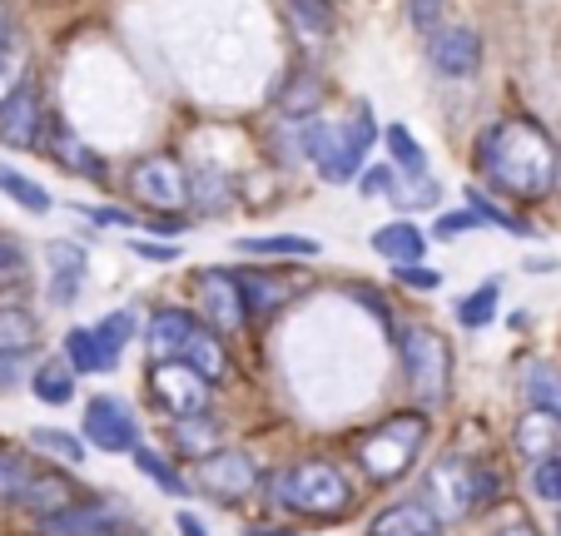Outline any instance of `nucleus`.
Returning <instances> with one entry per match:
<instances>
[{
  "label": "nucleus",
  "mask_w": 561,
  "mask_h": 536,
  "mask_svg": "<svg viewBox=\"0 0 561 536\" xmlns=\"http://www.w3.org/2000/svg\"><path fill=\"white\" fill-rule=\"evenodd\" d=\"M239 253H259V259H318L323 243L304 239V233H264V239H239Z\"/></svg>",
  "instance_id": "26"
},
{
  "label": "nucleus",
  "mask_w": 561,
  "mask_h": 536,
  "mask_svg": "<svg viewBox=\"0 0 561 536\" xmlns=\"http://www.w3.org/2000/svg\"><path fill=\"white\" fill-rule=\"evenodd\" d=\"M244 536H298V532H288V526H249Z\"/></svg>",
  "instance_id": "54"
},
{
  "label": "nucleus",
  "mask_w": 561,
  "mask_h": 536,
  "mask_svg": "<svg viewBox=\"0 0 561 536\" xmlns=\"http://www.w3.org/2000/svg\"><path fill=\"white\" fill-rule=\"evenodd\" d=\"M45 263H50V304L70 308L75 298H80V284H85V249L70 239H55L50 249H45Z\"/></svg>",
  "instance_id": "16"
},
{
  "label": "nucleus",
  "mask_w": 561,
  "mask_h": 536,
  "mask_svg": "<svg viewBox=\"0 0 561 536\" xmlns=\"http://www.w3.org/2000/svg\"><path fill=\"white\" fill-rule=\"evenodd\" d=\"M398 363H403V383L423 408H437L447 398V373H453V353L433 328H403L398 333Z\"/></svg>",
  "instance_id": "5"
},
{
  "label": "nucleus",
  "mask_w": 561,
  "mask_h": 536,
  "mask_svg": "<svg viewBox=\"0 0 561 536\" xmlns=\"http://www.w3.org/2000/svg\"><path fill=\"white\" fill-rule=\"evenodd\" d=\"M382 139H388V155H392V169H398V174H427V149L417 145L408 125H388Z\"/></svg>",
  "instance_id": "35"
},
{
  "label": "nucleus",
  "mask_w": 561,
  "mask_h": 536,
  "mask_svg": "<svg viewBox=\"0 0 561 536\" xmlns=\"http://www.w3.org/2000/svg\"><path fill=\"white\" fill-rule=\"evenodd\" d=\"M522 398H527L531 412H541V418L561 422V368L557 363H527V373H522Z\"/></svg>",
  "instance_id": "20"
},
{
  "label": "nucleus",
  "mask_w": 561,
  "mask_h": 536,
  "mask_svg": "<svg viewBox=\"0 0 561 536\" xmlns=\"http://www.w3.org/2000/svg\"><path fill=\"white\" fill-rule=\"evenodd\" d=\"M25 363H31V357L0 353V392H11V388H21V378H25Z\"/></svg>",
  "instance_id": "48"
},
{
  "label": "nucleus",
  "mask_w": 561,
  "mask_h": 536,
  "mask_svg": "<svg viewBox=\"0 0 561 536\" xmlns=\"http://www.w3.org/2000/svg\"><path fill=\"white\" fill-rule=\"evenodd\" d=\"M135 467H139V472H145L149 482H154L164 497H190V482H184V477L174 472V463H170V457L149 453V447H135Z\"/></svg>",
  "instance_id": "40"
},
{
  "label": "nucleus",
  "mask_w": 561,
  "mask_h": 536,
  "mask_svg": "<svg viewBox=\"0 0 561 536\" xmlns=\"http://www.w3.org/2000/svg\"><path fill=\"white\" fill-rule=\"evenodd\" d=\"M531 492L541 502L557 506L561 502V457H547V463H531Z\"/></svg>",
  "instance_id": "42"
},
{
  "label": "nucleus",
  "mask_w": 561,
  "mask_h": 536,
  "mask_svg": "<svg viewBox=\"0 0 561 536\" xmlns=\"http://www.w3.org/2000/svg\"><path fill=\"white\" fill-rule=\"evenodd\" d=\"M368 536H443V522L427 502H392L373 516Z\"/></svg>",
  "instance_id": "17"
},
{
  "label": "nucleus",
  "mask_w": 561,
  "mask_h": 536,
  "mask_svg": "<svg viewBox=\"0 0 561 536\" xmlns=\"http://www.w3.org/2000/svg\"><path fill=\"white\" fill-rule=\"evenodd\" d=\"M129 184H135V194L149 204V209H184V204H190V174H184L170 155L139 159Z\"/></svg>",
  "instance_id": "12"
},
{
  "label": "nucleus",
  "mask_w": 561,
  "mask_h": 536,
  "mask_svg": "<svg viewBox=\"0 0 561 536\" xmlns=\"http://www.w3.org/2000/svg\"><path fill=\"white\" fill-rule=\"evenodd\" d=\"M174 526H180V536H209V526H204L194 512H180L174 516Z\"/></svg>",
  "instance_id": "51"
},
{
  "label": "nucleus",
  "mask_w": 561,
  "mask_h": 536,
  "mask_svg": "<svg viewBox=\"0 0 561 536\" xmlns=\"http://www.w3.org/2000/svg\"><path fill=\"white\" fill-rule=\"evenodd\" d=\"M388 199L398 204V209H433V204L443 199V184H437L433 174H398Z\"/></svg>",
  "instance_id": "33"
},
{
  "label": "nucleus",
  "mask_w": 561,
  "mask_h": 536,
  "mask_svg": "<svg viewBox=\"0 0 561 536\" xmlns=\"http://www.w3.org/2000/svg\"><path fill=\"white\" fill-rule=\"evenodd\" d=\"M129 253H139L145 263H174L180 259V243H170V239H129Z\"/></svg>",
  "instance_id": "45"
},
{
  "label": "nucleus",
  "mask_w": 561,
  "mask_h": 536,
  "mask_svg": "<svg viewBox=\"0 0 561 536\" xmlns=\"http://www.w3.org/2000/svg\"><path fill=\"white\" fill-rule=\"evenodd\" d=\"M194 294H199L204 318H209V328H214L219 338L244 333L249 308H244V288H239V274H229V269H204V274H194Z\"/></svg>",
  "instance_id": "10"
},
{
  "label": "nucleus",
  "mask_w": 561,
  "mask_h": 536,
  "mask_svg": "<svg viewBox=\"0 0 561 536\" xmlns=\"http://www.w3.org/2000/svg\"><path fill=\"white\" fill-rule=\"evenodd\" d=\"M398 284H403V288H427V294H437V288H443V274H437V269H423V263H408V269H398Z\"/></svg>",
  "instance_id": "46"
},
{
  "label": "nucleus",
  "mask_w": 561,
  "mask_h": 536,
  "mask_svg": "<svg viewBox=\"0 0 561 536\" xmlns=\"http://www.w3.org/2000/svg\"><path fill=\"white\" fill-rule=\"evenodd\" d=\"M95 333H100V343H105V353L119 363V353H125V347L135 343V333H139L135 308H115V313H105V318L95 323Z\"/></svg>",
  "instance_id": "41"
},
{
  "label": "nucleus",
  "mask_w": 561,
  "mask_h": 536,
  "mask_svg": "<svg viewBox=\"0 0 561 536\" xmlns=\"http://www.w3.org/2000/svg\"><path fill=\"white\" fill-rule=\"evenodd\" d=\"M467 209H472V214H477V219H482V229L522 233V239H531V233H537V229H531V224H527V219H517V214L497 209V204H492V199H488V194L477 190V184H472V190H467Z\"/></svg>",
  "instance_id": "39"
},
{
  "label": "nucleus",
  "mask_w": 561,
  "mask_h": 536,
  "mask_svg": "<svg viewBox=\"0 0 561 536\" xmlns=\"http://www.w3.org/2000/svg\"><path fill=\"white\" fill-rule=\"evenodd\" d=\"M65 363H70L80 378H85V373H110L115 368V357L105 353V343H100L95 328H70V333H65Z\"/></svg>",
  "instance_id": "24"
},
{
  "label": "nucleus",
  "mask_w": 561,
  "mask_h": 536,
  "mask_svg": "<svg viewBox=\"0 0 561 536\" xmlns=\"http://www.w3.org/2000/svg\"><path fill=\"white\" fill-rule=\"evenodd\" d=\"M149 229H154V233H180V229H184V219H180V214H164V219L154 214V219H149Z\"/></svg>",
  "instance_id": "53"
},
{
  "label": "nucleus",
  "mask_w": 561,
  "mask_h": 536,
  "mask_svg": "<svg viewBox=\"0 0 561 536\" xmlns=\"http://www.w3.org/2000/svg\"><path fill=\"white\" fill-rule=\"evenodd\" d=\"M0 41H11V21H5V5H0Z\"/></svg>",
  "instance_id": "55"
},
{
  "label": "nucleus",
  "mask_w": 561,
  "mask_h": 536,
  "mask_svg": "<svg viewBox=\"0 0 561 536\" xmlns=\"http://www.w3.org/2000/svg\"><path fill=\"white\" fill-rule=\"evenodd\" d=\"M80 214H85L90 224H100V229H135V214L115 209V204H85Z\"/></svg>",
  "instance_id": "44"
},
{
  "label": "nucleus",
  "mask_w": 561,
  "mask_h": 536,
  "mask_svg": "<svg viewBox=\"0 0 561 536\" xmlns=\"http://www.w3.org/2000/svg\"><path fill=\"white\" fill-rule=\"evenodd\" d=\"M31 392L41 402H50V408H65L75 398V368L70 363H41L31 373Z\"/></svg>",
  "instance_id": "31"
},
{
  "label": "nucleus",
  "mask_w": 561,
  "mask_h": 536,
  "mask_svg": "<svg viewBox=\"0 0 561 536\" xmlns=\"http://www.w3.org/2000/svg\"><path fill=\"white\" fill-rule=\"evenodd\" d=\"M318 100H323V84H318V75L313 70H298L294 80L284 84V95H278V115H288V119H313L318 115Z\"/></svg>",
  "instance_id": "27"
},
{
  "label": "nucleus",
  "mask_w": 561,
  "mask_h": 536,
  "mask_svg": "<svg viewBox=\"0 0 561 536\" xmlns=\"http://www.w3.org/2000/svg\"><path fill=\"white\" fill-rule=\"evenodd\" d=\"M50 129H55V135H50V155L60 159L65 169H75V174H85V179H95V184H105V179H110L105 159H100L90 145H80V135H70V129L60 125V119H55Z\"/></svg>",
  "instance_id": "22"
},
{
  "label": "nucleus",
  "mask_w": 561,
  "mask_h": 536,
  "mask_svg": "<svg viewBox=\"0 0 561 536\" xmlns=\"http://www.w3.org/2000/svg\"><path fill=\"white\" fill-rule=\"evenodd\" d=\"M194 482H199L214 502H244L259 487V463L249 453H239V447H219V453H209L199 463Z\"/></svg>",
  "instance_id": "11"
},
{
  "label": "nucleus",
  "mask_w": 561,
  "mask_h": 536,
  "mask_svg": "<svg viewBox=\"0 0 561 536\" xmlns=\"http://www.w3.org/2000/svg\"><path fill=\"white\" fill-rule=\"evenodd\" d=\"M149 392L174 422H194V418H209L214 408V383H204L190 363H149Z\"/></svg>",
  "instance_id": "7"
},
{
  "label": "nucleus",
  "mask_w": 561,
  "mask_h": 536,
  "mask_svg": "<svg viewBox=\"0 0 561 536\" xmlns=\"http://www.w3.org/2000/svg\"><path fill=\"white\" fill-rule=\"evenodd\" d=\"M31 84V50L21 41H0V110Z\"/></svg>",
  "instance_id": "29"
},
{
  "label": "nucleus",
  "mask_w": 561,
  "mask_h": 536,
  "mask_svg": "<svg viewBox=\"0 0 561 536\" xmlns=\"http://www.w3.org/2000/svg\"><path fill=\"white\" fill-rule=\"evenodd\" d=\"M268 497H274V506H284V512H294V516L333 522V516L348 512L353 487L333 463H323V457H304V463H294V467H284V472L268 477Z\"/></svg>",
  "instance_id": "3"
},
{
  "label": "nucleus",
  "mask_w": 561,
  "mask_h": 536,
  "mask_svg": "<svg viewBox=\"0 0 561 536\" xmlns=\"http://www.w3.org/2000/svg\"><path fill=\"white\" fill-rule=\"evenodd\" d=\"M75 502H80V487H75L70 477L35 472V482L25 487V497H21V512H31L35 522H45V516H60L65 506H75Z\"/></svg>",
  "instance_id": "18"
},
{
  "label": "nucleus",
  "mask_w": 561,
  "mask_h": 536,
  "mask_svg": "<svg viewBox=\"0 0 561 536\" xmlns=\"http://www.w3.org/2000/svg\"><path fill=\"white\" fill-rule=\"evenodd\" d=\"M190 199L199 214H224L233 204V184L214 169H199V174H190Z\"/></svg>",
  "instance_id": "34"
},
{
  "label": "nucleus",
  "mask_w": 561,
  "mask_h": 536,
  "mask_svg": "<svg viewBox=\"0 0 561 536\" xmlns=\"http://www.w3.org/2000/svg\"><path fill=\"white\" fill-rule=\"evenodd\" d=\"M427 506L437 512V522H462V516L482 512V467L467 457L447 453L427 472Z\"/></svg>",
  "instance_id": "6"
},
{
  "label": "nucleus",
  "mask_w": 561,
  "mask_h": 536,
  "mask_svg": "<svg viewBox=\"0 0 561 536\" xmlns=\"http://www.w3.org/2000/svg\"><path fill=\"white\" fill-rule=\"evenodd\" d=\"M35 343H41V323L25 308H0V353L31 357Z\"/></svg>",
  "instance_id": "28"
},
{
  "label": "nucleus",
  "mask_w": 561,
  "mask_h": 536,
  "mask_svg": "<svg viewBox=\"0 0 561 536\" xmlns=\"http://www.w3.org/2000/svg\"><path fill=\"white\" fill-rule=\"evenodd\" d=\"M174 447L194 463H204L209 453H219V427L209 418H194V422H174Z\"/></svg>",
  "instance_id": "38"
},
{
  "label": "nucleus",
  "mask_w": 561,
  "mask_h": 536,
  "mask_svg": "<svg viewBox=\"0 0 561 536\" xmlns=\"http://www.w3.org/2000/svg\"><path fill=\"white\" fill-rule=\"evenodd\" d=\"M41 125H45L41 90H31V84H25L21 95L0 110V145H11V149H41Z\"/></svg>",
  "instance_id": "15"
},
{
  "label": "nucleus",
  "mask_w": 561,
  "mask_h": 536,
  "mask_svg": "<svg viewBox=\"0 0 561 536\" xmlns=\"http://www.w3.org/2000/svg\"><path fill=\"white\" fill-rule=\"evenodd\" d=\"M423 442H427L423 412H398V418L378 422L373 432L358 437V467L373 477V482H398V477L413 472Z\"/></svg>",
  "instance_id": "4"
},
{
  "label": "nucleus",
  "mask_w": 561,
  "mask_h": 536,
  "mask_svg": "<svg viewBox=\"0 0 561 536\" xmlns=\"http://www.w3.org/2000/svg\"><path fill=\"white\" fill-rule=\"evenodd\" d=\"M462 229H482V219H477L472 209H457V214H443V219H437V233H462Z\"/></svg>",
  "instance_id": "49"
},
{
  "label": "nucleus",
  "mask_w": 561,
  "mask_h": 536,
  "mask_svg": "<svg viewBox=\"0 0 561 536\" xmlns=\"http://www.w3.org/2000/svg\"><path fill=\"white\" fill-rule=\"evenodd\" d=\"M497 298H502V284H497V278H488V284L472 288V294L457 304V323L472 328V333H477V328H488L492 318H497Z\"/></svg>",
  "instance_id": "37"
},
{
  "label": "nucleus",
  "mask_w": 561,
  "mask_h": 536,
  "mask_svg": "<svg viewBox=\"0 0 561 536\" xmlns=\"http://www.w3.org/2000/svg\"><path fill=\"white\" fill-rule=\"evenodd\" d=\"M194 333H199V318L190 308H154V318L145 328V347L154 363H174V357H184V343Z\"/></svg>",
  "instance_id": "14"
},
{
  "label": "nucleus",
  "mask_w": 561,
  "mask_h": 536,
  "mask_svg": "<svg viewBox=\"0 0 561 536\" xmlns=\"http://www.w3.org/2000/svg\"><path fill=\"white\" fill-rule=\"evenodd\" d=\"M35 526H41V536H119V532L139 536L129 506H119L115 497H80V502L65 506L60 516H45V522H35Z\"/></svg>",
  "instance_id": "8"
},
{
  "label": "nucleus",
  "mask_w": 561,
  "mask_h": 536,
  "mask_svg": "<svg viewBox=\"0 0 561 536\" xmlns=\"http://www.w3.org/2000/svg\"><path fill=\"white\" fill-rule=\"evenodd\" d=\"M561 422L541 418V412H527L517 422V453L531 457V463H547V457H561V437H557Z\"/></svg>",
  "instance_id": "25"
},
{
  "label": "nucleus",
  "mask_w": 561,
  "mask_h": 536,
  "mask_svg": "<svg viewBox=\"0 0 561 536\" xmlns=\"http://www.w3.org/2000/svg\"><path fill=\"white\" fill-rule=\"evenodd\" d=\"M31 447L35 453H50V457H60V463H70V467H80L85 463V437L80 432H65V427H35L31 432Z\"/></svg>",
  "instance_id": "36"
},
{
  "label": "nucleus",
  "mask_w": 561,
  "mask_h": 536,
  "mask_svg": "<svg viewBox=\"0 0 561 536\" xmlns=\"http://www.w3.org/2000/svg\"><path fill=\"white\" fill-rule=\"evenodd\" d=\"M239 288H244V308H249V318H268L274 308H284V304H288L284 278L264 274V269H239Z\"/></svg>",
  "instance_id": "23"
},
{
  "label": "nucleus",
  "mask_w": 561,
  "mask_h": 536,
  "mask_svg": "<svg viewBox=\"0 0 561 536\" xmlns=\"http://www.w3.org/2000/svg\"><path fill=\"white\" fill-rule=\"evenodd\" d=\"M41 467L31 463L25 453H11V447H0V506H21L25 487L35 482Z\"/></svg>",
  "instance_id": "30"
},
{
  "label": "nucleus",
  "mask_w": 561,
  "mask_h": 536,
  "mask_svg": "<svg viewBox=\"0 0 561 536\" xmlns=\"http://www.w3.org/2000/svg\"><path fill=\"white\" fill-rule=\"evenodd\" d=\"M443 11H447V0H408V21H413V31H423L427 41L443 31Z\"/></svg>",
  "instance_id": "43"
},
{
  "label": "nucleus",
  "mask_w": 561,
  "mask_h": 536,
  "mask_svg": "<svg viewBox=\"0 0 561 536\" xmlns=\"http://www.w3.org/2000/svg\"><path fill=\"white\" fill-rule=\"evenodd\" d=\"M392 179H398V169H392V164H373L368 174L358 179V190H363V194H388Z\"/></svg>",
  "instance_id": "47"
},
{
  "label": "nucleus",
  "mask_w": 561,
  "mask_h": 536,
  "mask_svg": "<svg viewBox=\"0 0 561 536\" xmlns=\"http://www.w3.org/2000/svg\"><path fill=\"white\" fill-rule=\"evenodd\" d=\"M477 174L512 199H547L561 190V155L551 135L531 119H497L472 145Z\"/></svg>",
  "instance_id": "1"
},
{
  "label": "nucleus",
  "mask_w": 561,
  "mask_h": 536,
  "mask_svg": "<svg viewBox=\"0 0 561 536\" xmlns=\"http://www.w3.org/2000/svg\"><path fill=\"white\" fill-rule=\"evenodd\" d=\"M373 139H378V125H373L368 105L353 110L348 125H329V119H304L298 125V149H304L308 164H318L323 184H353Z\"/></svg>",
  "instance_id": "2"
},
{
  "label": "nucleus",
  "mask_w": 561,
  "mask_h": 536,
  "mask_svg": "<svg viewBox=\"0 0 561 536\" xmlns=\"http://www.w3.org/2000/svg\"><path fill=\"white\" fill-rule=\"evenodd\" d=\"M21 263H25L21 243H15V239H5V233H0V274H15Z\"/></svg>",
  "instance_id": "50"
},
{
  "label": "nucleus",
  "mask_w": 561,
  "mask_h": 536,
  "mask_svg": "<svg viewBox=\"0 0 561 536\" xmlns=\"http://www.w3.org/2000/svg\"><path fill=\"white\" fill-rule=\"evenodd\" d=\"M373 253H382V259H388L392 269L423 263V253H427V233L417 229V224H408V219H392V224H382V229L373 233Z\"/></svg>",
  "instance_id": "19"
},
{
  "label": "nucleus",
  "mask_w": 561,
  "mask_h": 536,
  "mask_svg": "<svg viewBox=\"0 0 561 536\" xmlns=\"http://www.w3.org/2000/svg\"><path fill=\"white\" fill-rule=\"evenodd\" d=\"M0 194L15 199L21 209H31V214H50V204H55L45 184H35L31 174H21V169H11V164H0Z\"/></svg>",
  "instance_id": "32"
},
{
  "label": "nucleus",
  "mask_w": 561,
  "mask_h": 536,
  "mask_svg": "<svg viewBox=\"0 0 561 536\" xmlns=\"http://www.w3.org/2000/svg\"><path fill=\"white\" fill-rule=\"evenodd\" d=\"M557 536H561V512H557Z\"/></svg>",
  "instance_id": "56"
},
{
  "label": "nucleus",
  "mask_w": 561,
  "mask_h": 536,
  "mask_svg": "<svg viewBox=\"0 0 561 536\" xmlns=\"http://www.w3.org/2000/svg\"><path fill=\"white\" fill-rule=\"evenodd\" d=\"M427 65L447 80H467V75L482 70V35L462 31V25H443V31L427 41Z\"/></svg>",
  "instance_id": "13"
},
{
  "label": "nucleus",
  "mask_w": 561,
  "mask_h": 536,
  "mask_svg": "<svg viewBox=\"0 0 561 536\" xmlns=\"http://www.w3.org/2000/svg\"><path fill=\"white\" fill-rule=\"evenodd\" d=\"M180 363H190V368L199 373L204 383H214V388L229 378V347H224V338L214 333V328H199V333L184 343V357H180Z\"/></svg>",
  "instance_id": "21"
},
{
  "label": "nucleus",
  "mask_w": 561,
  "mask_h": 536,
  "mask_svg": "<svg viewBox=\"0 0 561 536\" xmlns=\"http://www.w3.org/2000/svg\"><path fill=\"white\" fill-rule=\"evenodd\" d=\"M492 536H541V532H537V526H531V522H527V516H517V522L497 526V532H492Z\"/></svg>",
  "instance_id": "52"
},
{
  "label": "nucleus",
  "mask_w": 561,
  "mask_h": 536,
  "mask_svg": "<svg viewBox=\"0 0 561 536\" xmlns=\"http://www.w3.org/2000/svg\"><path fill=\"white\" fill-rule=\"evenodd\" d=\"M80 427H85V442L95 453H110V457L129 453L135 457V447H139V418L125 398H115V392H95V398L85 402Z\"/></svg>",
  "instance_id": "9"
}]
</instances>
